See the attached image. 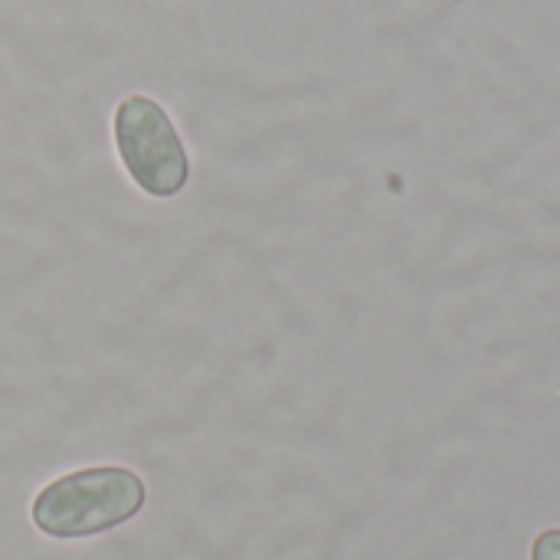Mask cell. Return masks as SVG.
<instances>
[{"instance_id": "3", "label": "cell", "mask_w": 560, "mask_h": 560, "mask_svg": "<svg viewBox=\"0 0 560 560\" xmlns=\"http://www.w3.org/2000/svg\"><path fill=\"white\" fill-rule=\"evenodd\" d=\"M532 560H560V528H548L535 538Z\"/></svg>"}, {"instance_id": "1", "label": "cell", "mask_w": 560, "mask_h": 560, "mask_svg": "<svg viewBox=\"0 0 560 560\" xmlns=\"http://www.w3.org/2000/svg\"><path fill=\"white\" fill-rule=\"evenodd\" d=\"M144 505V482L121 466H95L49 482L33 502V525L59 541L92 538L131 522Z\"/></svg>"}, {"instance_id": "2", "label": "cell", "mask_w": 560, "mask_h": 560, "mask_svg": "<svg viewBox=\"0 0 560 560\" xmlns=\"http://www.w3.org/2000/svg\"><path fill=\"white\" fill-rule=\"evenodd\" d=\"M115 144L131 180L151 197H174L190 177L184 141L167 112L148 95L121 98L115 112Z\"/></svg>"}]
</instances>
